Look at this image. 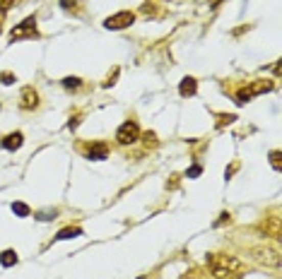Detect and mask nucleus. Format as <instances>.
<instances>
[{"instance_id":"1","label":"nucleus","mask_w":282,"mask_h":279,"mask_svg":"<svg viewBox=\"0 0 282 279\" xmlns=\"http://www.w3.org/2000/svg\"><path fill=\"white\" fill-rule=\"evenodd\" d=\"M207 262H210V274H213L215 279H231V277H237L239 272L246 270L244 260H239L237 255L215 253L207 258Z\"/></svg>"},{"instance_id":"2","label":"nucleus","mask_w":282,"mask_h":279,"mask_svg":"<svg viewBox=\"0 0 282 279\" xmlns=\"http://www.w3.org/2000/svg\"><path fill=\"white\" fill-rule=\"evenodd\" d=\"M251 258H253V262L263 265V267H270V270L280 267V250L273 248V245H253L251 248Z\"/></svg>"},{"instance_id":"3","label":"nucleus","mask_w":282,"mask_h":279,"mask_svg":"<svg viewBox=\"0 0 282 279\" xmlns=\"http://www.w3.org/2000/svg\"><path fill=\"white\" fill-rule=\"evenodd\" d=\"M133 22H135V15H133L130 10H121V12H116V15L104 19V27H106V29H113V32H119V29H128Z\"/></svg>"},{"instance_id":"4","label":"nucleus","mask_w":282,"mask_h":279,"mask_svg":"<svg viewBox=\"0 0 282 279\" xmlns=\"http://www.w3.org/2000/svg\"><path fill=\"white\" fill-rule=\"evenodd\" d=\"M116 140H119V144H135L140 140V128H137L135 120H126L116 130Z\"/></svg>"},{"instance_id":"5","label":"nucleus","mask_w":282,"mask_h":279,"mask_svg":"<svg viewBox=\"0 0 282 279\" xmlns=\"http://www.w3.org/2000/svg\"><path fill=\"white\" fill-rule=\"evenodd\" d=\"M258 231L261 234H265V236L270 238H280L282 236V221L277 214H273V217H265L261 224H258Z\"/></svg>"},{"instance_id":"6","label":"nucleus","mask_w":282,"mask_h":279,"mask_svg":"<svg viewBox=\"0 0 282 279\" xmlns=\"http://www.w3.org/2000/svg\"><path fill=\"white\" fill-rule=\"evenodd\" d=\"M22 36H36V17H27L22 24H17L10 32V39H22Z\"/></svg>"},{"instance_id":"7","label":"nucleus","mask_w":282,"mask_h":279,"mask_svg":"<svg viewBox=\"0 0 282 279\" xmlns=\"http://www.w3.org/2000/svg\"><path fill=\"white\" fill-rule=\"evenodd\" d=\"M39 106V94L34 92V87H25L19 94V109L22 111H34Z\"/></svg>"},{"instance_id":"8","label":"nucleus","mask_w":282,"mask_h":279,"mask_svg":"<svg viewBox=\"0 0 282 279\" xmlns=\"http://www.w3.org/2000/svg\"><path fill=\"white\" fill-rule=\"evenodd\" d=\"M25 144V135L22 133H10V135L3 137V149H8V152H15Z\"/></svg>"},{"instance_id":"9","label":"nucleus","mask_w":282,"mask_h":279,"mask_svg":"<svg viewBox=\"0 0 282 279\" xmlns=\"http://www.w3.org/2000/svg\"><path fill=\"white\" fill-rule=\"evenodd\" d=\"M273 82H268V80H256V82H251V85L246 87L248 94L251 96H258V94H265V92H273Z\"/></svg>"},{"instance_id":"10","label":"nucleus","mask_w":282,"mask_h":279,"mask_svg":"<svg viewBox=\"0 0 282 279\" xmlns=\"http://www.w3.org/2000/svg\"><path fill=\"white\" fill-rule=\"evenodd\" d=\"M198 92V82L193 80V77H183L179 85V94L181 96H193V94Z\"/></svg>"},{"instance_id":"11","label":"nucleus","mask_w":282,"mask_h":279,"mask_svg":"<svg viewBox=\"0 0 282 279\" xmlns=\"http://www.w3.org/2000/svg\"><path fill=\"white\" fill-rule=\"evenodd\" d=\"M77 236H82V229L80 226H65L56 234V241H70V238H77Z\"/></svg>"},{"instance_id":"12","label":"nucleus","mask_w":282,"mask_h":279,"mask_svg":"<svg viewBox=\"0 0 282 279\" xmlns=\"http://www.w3.org/2000/svg\"><path fill=\"white\" fill-rule=\"evenodd\" d=\"M87 159H92V161L106 159V144H94V147H89V152H87Z\"/></svg>"},{"instance_id":"13","label":"nucleus","mask_w":282,"mask_h":279,"mask_svg":"<svg viewBox=\"0 0 282 279\" xmlns=\"http://www.w3.org/2000/svg\"><path fill=\"white\" fill-rule=\"evenodd\" d=\"M0 265H3V267H12V265H17V253H15V250H3V253H0Z\"/></svg>"},{"instance_id":"14","label":"nucleus","mask_w":282,"mask_h":279,"mask_svg":"<svg viewBox=\"0 0 282 279\" xmlns=\"http://www.w3.org/2000/svg\"><path fill=\"white\" fill-rule=\"evenodd\" d=\"M12 212L17 214V217H29V205H25V202H12Z\"/></svg>"},{"instance_id":"15","label":"nucleus","mask_w":282,"mask_h":279,"mask_svg":"<svg viewBox=\"0 0 282 279\" xmlns=\"http://www.w3.org/2000/svg\"><path fill=\"white\" fill-rule=\"evenodd\" d=\"M63 87H65V89H80V87H82V80H80V77H65V80H63Z\"/></svg>"},{"instance_id":"16","label":"nucleus","mask_w":282,"mask_h":279,"mask_svg":"<svg viewBox=\"0 0 282 279\" xmlns=\"http://www.w3.org/2000/svg\"><path fill=\"white\" fill-rule=\"evenodd\" d=\"M56 214H58L56 210H46V212H36L34 217H36L39 221H51V219H56Z\"/></svg>"},{"instance_id":"17","label":"nucleus","mask_w":282,"mask_h":279,"mask_svg":"<svg viewBox=\"0 0 282 279\" xmlns=\"http://www.w3.org/2000/svg\"><path fill=\"white\" fill-rule=\"evenodd\" d=\"M251 99H253V96L248 94V89H246V87L237 92V104H248V102H251Z\"/></svg>"},{"instance_id":"18","label":"nucleus","mask_w":282,"mask_h":279,"mask_svg":"<svg viewBox=\"0 0 282 279\" xmlns=\"http://www.w3.org/2000/svg\"><path fill=\"white\" fill-rule=\"evenodd\" d=\"M270 164H273V169H275V171H280V169H282L280 152H277V149H275V152H270Z\"/></svg>"},{"instance_id":"19","label":"nucleus","mask_w":282,"mask_h":279,"mask_svg":"<svg viewBox=\"0 0 282 279\" xmlns=\"http://www.w3.org/2000/svg\"><path fill=\"white\" fill-rule=\"evenodd\" d=\"M0 82L3 85H12V82H17V77L12 75V72H0Z\"/></svg>"},{"instance_id":"20","label":"nucleus","mask_w":282,"mask_h":279,"mask_svg":"<svg viewBox=\"0 0 282 279\" xmlns=\"http://www.w3.org/2000/svg\"><path fill=\"white\" fill-rule=\"evenodd\" d=\"M17 3H19V0H0V10H3V12H8V10L15 8Z\"/></svg>"},{"instance_id":"21","label":"nucleus","mask_w":282,"mask_h":279,"mask_svg":"<svg viewBox=\"0 0 282 279\" xmlns=\"http://www.w3.org/2000/svg\"><path fill=\"white\" fill-rule=\"evenodd\" d=\"M116 77H119V68L113 70V75H109V77H106V80H104V87H111V85H116V82H113Z\"/></svg>"},{"instance_id":"22","label":"nucleus","mask_w":282,"mask_h":279,"mask_svg":"<svg viewBox=\"0 0 282 279\" xmlns=\"http://www.w3.org/2000/svg\"><path fill=\"white\" fill-rule=\"evenodd\" d=\"M60 5H63V10H75L77 0H60Z\"/></svg>"},{"instance_id":"23","label":"nucleus","mask_w":282,"mask_h":279,"mask_svg":"<svg viewBox=\"0 0 282 279\" xmlns=\"http://www.w3.org/2000/svg\"><path fill=\"white\" fill-rule=\"evenodd\" d=\"M145 144H147V147H150V144H152V147L157 144V137H154V133H145Z\"/></svg>"},{"instance_id":"24","label":"nucleus","mask_w":282,"mask_h":279,"mask_svg":"<svg viewBox=\"0 0 282 279\" xmlns=\"http://www.w3.org/2000/svg\"><path fill=\"white\" fill-rule=\"evenodd\" d=\"M200 171H203V169H200V166H193V169L188 171V178H196V176H200Z\"/></svg>"},{"instance_id":"25","label":"nucleus","mask_w":282,"mask_h":279,"mask_svg":"<svg viewBox=\"0 0 282 279\" xmlns=\"http://www.w3.org/2000/svg\"><path fill=\"white\" fill-rule=\"evenodd\" d=\"M231 120H234V116H220V123H217V125L222 128L224 123H231Z\"/></svg>"},{"instance_id":"26","label":"nucleus","mask_w":282,"mask_h":279,"mask_svg":"<svg viewBox=\"0 0 282 279\" xmlns=\"http://www.w3.org/2000/svg\"><path fill=\"white\" fill-rule=\"evenodd\" d=\"M224 221H229V214H227V212L222 214V219H217V226H220V224H224Z\"/></svg>"},{"instance_id":"27","label":"nucleus","mask_w":282,"mask_h":279,"mask_svg":"<svg viewBox=\"0 0 282 279\" xmlns=\"http://www.w3.org/2000/svg\"><path fill=\"white\" fill-rule=\"evenodd\" d=\"M0 32H3V29H0Z\"/></svg>"}]
</instances>
